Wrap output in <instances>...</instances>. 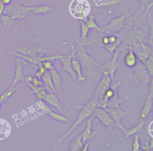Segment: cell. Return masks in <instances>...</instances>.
<instances>
[{
	"mask_svg": "<svg viewBox=\"0 0 153 151\" xmlns=\"http://www.w3.org/2000/svg\"><path fill=\"white\" fill-rule=\"evenodd\" d=\"M97 101H98V95H97V92L95 91L94 94L93 95L92 98L87 103H86L84 106H79V107H80L79 113L76 120L75 121L74 123L72 124V125L69 128V130L66 132H65V134L62 137H60L58 140V141L53 146V147H56V146H57L77 127H78L81 124H82L84 120L87 119L88 117H90L92 115L94 109L97 106Z\"/></svg>",
	"mask_w": 153,
	"mask_h": 151,
	"instance_id": "1",
	"label": "cell"
},
{
	"mask_svg": "<svg viewBox=\"0 0 153 151\" xmlns=\"http://www.w3.org/2000/svg\"><path fill=\"white\" fill-rule=\"evenodd\" d=\"M121 102V100L118 95L117 91H116L114 95L107 101L106 106L104 109L109 113L113 119L115 121L117 127L122 130L124 127L121 123V120L125 115V112L120 108Z\"/></svg>",
	"mask_w": 153,
	"mask_h": 151,
	"instance_id": "2",
	"label": "cell"
},
{
	"mask_svg": "<svg viewBox=\"0 0 153 151\" xmlns=\"http://www.w3.org/2000/svg\"><path fill=\"white\" fill-rule=\"evenodd\" d=\"M4 14L9 15L14 20L23 19L33 14V6L25 5L16 2H12L5 6Z\"/></svg>",
	"mask_w": 153,
	"mask_h": 151,
	"instance_id": "3",
	"label": "cell"
},
{
	"mask_svg": "<svg viewBox=\"0 0 153 151\" xmlns=\"http://www.w3.org/2000/svg\"><path fill=\"white\" fill-rule=\"evenodd\" d=\"M128 14V10L126 9L124 14L119 17L112 19L107 25L102 27L101 29L103 30L104 33H115L120 31L126 27L125 25V21Z\"/></svg>",
	"mask_w": 153,
	"mask_h": 151,
	"instance_id": "4",
	"label": "cell"
},
{
	"mask_svg": "<svg viewBox=\"0 0 153 151\" xmlns=\"http://www.w3.org/2000/svg\"><path fill=\"white\" fill-rule=\"evenodd\" d=\"M92 115L96 117L109 131H111L112 127H117L115 121L104 108L96 106L93 111Z\"/></svg>",
	"mask_w": 153,
	"mask_h": 151,
	"instance_id": "5",
	"label": "cell"
},
{
	"mask_svg": "<svg viewBox=\"0 0 153 151\" xmlns=\"http://www.w3.org/2000/svg\"><path fill=\"white\" fill-rule=\"evenodd\" d=\"M118 49L115 50V53H113L114 56L112 58H109V60L105 62L103 65L99 66V70L102 72L105 71L110 76L112 82H114V75L115 72L116 70L118 68L120 65V62L121 60L122 57L120 58V60H118Z\"/></svg>",
	"mask_w": 153,
	"mask_h": 151,
	"instance_id": "6",
	"label": "cell"
},
{
	"mask_svg": "<svg viewBox=\"0 0 153 151\" xmlns=\"http://www.w3.org/2000/svg\"><path fill=\"white\" fill-rule=\"evenodd\" d=\"M132 48L136 56L137 57L138 60L144 63L150 54L152 53V49L148 45L144 44L142 41L136 42L133 41L132 42Z\"/></svg>",
	"mask_w": 153,
	"mask_h": 151,
	"instance_id": "7",
	"label": "cell"
},
{
	"mask_svg": "<svg viewBox=\"0 0 153 151\" xmlns=\"http://www.w3.org/2000/svg\"><path fill=\"white\" fill-rule=\"evenodd\" d=\"M38 108L44 114L47 115L49 116L51 119H53L54 121H58V122H68L69 121V119L59 113L55 112L53 111L47 103H46L43 100H40L38 101V103L36 104Z\"/></svg>",
	"mask_w": 153,
	"mask_h": 151,
	"instance_id": "8",
	"label": "cell"
},
{
	"mask_svg": "<svg viewBox=\"0 0 153 151\" xmlns=\"http://www.w3.org/2000/svg\"><path fill=\"white\" fill-rule=\"evenodd\" d=\"M102 73H103L102 77L95 90L98 95V101L97 103V106L98 107L100 106V104L102 103L104 93L108 88L110 87L112 82L111 77L106 72L103 71L102 72Z\"/></svg>",
	"mask_w": 153,
	"mask_h": 151,
	"instance_id": "9",
	"label": "cell"
},
{
	"mask_svg": "<svg viewBox=\"0 0 153 151\" xmlns=\"http://www.w3.org/2000/svg\"><path fill=\"white\" fill-rule=\"evenodd\" d=\"M15 59V72L13 81L11 83V85H14L20 81L25 82V75L23 70V66L26 64L27 62L23 58L19 57H14Z\"/></svg>",
	"mask_w": 153,
	"mask_h": 151,
	"instance_id": "10",
	"label": "cell"
},
{
	"mask_svg": "<svg viewBox=\"0 0 153 151\" xmlns=\"http://www.w3.org/2000/svg\"><path fill=\"white\" fill-rule=\"evenodd\" d=\"M71 53H72V59H71V64L72 68L73 70L76 75L77 81L79 82H83L85 80V78L82 75V66L80 62L79 59L76 56L75 52L76 50L74 45L71 46Z\"/></svg>",
	"mask_w": 153,
	"mask_h": 151,
	"instance_id": "11",
	"label": "cell"
},
{
	"mask_svg": "<svg viewBox=\"0 0 153 151\" xmlns=\"http://www.w3.org/2000/svg\"><path fill=\"white\" fill-rule=\"evenodd\" d=\"M153 89H152V77L151 79L150 82V87L149 89V93L146 100V101L143 105V107L141 111L140 114V119L145 120V118L148 116L149 114L152 107V95H153Z\"/></svg>",
	"mask_w": 153,
	"mask_h": 151,
	"instance_id": "12",
	"label": "cell"
},
{
	"mask_svg": "<svg viewBox=\"0 0 153 151\" xmlns=\"http://www.w3.org/2000/svg\"><path fill=\"white\" fill-rule=\"evenodd\" d=\"M71 59H72V53L69 55H64L63 57L59 58L58 60L62 63V71L63 72H65L68 73L71 76L72 78L74 80H76V75L72 68Z\"/></svg>",
	"mask_w": 153,
	"mask_h": 151,
	"instance_id": "13",
	"label": "cell"
},
{
	"mask_svg": "<svg viewBox=\"0 0 153 151\" xmlns=\"http://www.w3.org/2000/svg\"><path fill=\"white\" fill-rule=\"evenodd\" d=\"M94 118V117L92 115L88 118L86 126L84 129V130L82 131V132L80 134V135H81L82 141L83 142V143H85L88 140H90L93 137V136L94 135V134H95V132H94L93 134L92 133V128H93L92 122Z\"/></svg>",
	"mask_w": 153,
	"mask_h": 151,
	"instance_id": "14",
	"label": "cell"
},
{
	"mask_svg": "<svg viewBox=\"0 0 153 151\" xmlns=\"http://www.w3.org/2000/svg\"><path fill=\"white\" fill-rule=\"evenodd\" d=\"M124 62L126 65V66H127L128 67H134L137 62V57L134 54V51H133L132 39L130 36V41H129L128 51L124 57Z\"/></svg>",
	"mask_w": 153,
	"mask_h": 151,
	"instance_id": "15",
	"label": "cell"
},
{
	"mask_svg": "<svg viewBox=\"0 0 153 151\" xmlns=\"http://www.w3.org/2000/svg\"><path fill=\"white\" fill-rule=\"evenodd\" d=\"M46 103L55 107L59 112L62 111V104L60 101L57 93H47L43 100Z\"/></svg>",
	"mask_w": 153,
	"mask_h": 151,
	"instance_id": "16",
	"label": "cell"
},
{
	"mask_svg": "<svg viewBox=\"0 0 153 151\" xmlns=\"http://www.w3.org/2000/svg\"><path fill=\"white\" fill-rule=\"evenodd\" d=\"M41 80L45 91L47 93H56V90L53 83L51 73L49 70H46L41 77Z\"/></svg>",
	"mask_w": 153,
	"mask_h": 151,
	"instance_id": "17",
	"label": "cell"
},
{
	"mask_svg": "<svg viewBox=\"0 0 153 151\" xmlns=\"http://www.w3.org/2000/svg\"><path fill=\"white\" fill-rule=\"evenodd\" d=\"M49 71L51 73V79H52L53 83L54 84L56 93H60L62 89V81L61 76L54 66L52 69H51Z\"/></svg>",
	"mask_w": 153,
	"mask_h": 151,
	"instance_id": "18",
	"label": "cell"
},
{
	"mask_svg": "<svg viewBox=\"0 0 153 151\" xmlns=\"http://www.w3.org/2000/svg\"><path fill=\"white\" fill-rule=\"evenodd\" d=\"M21 85L22 84L20 82H18L14 85H11L8 89L0 95V103L3 104L7 102L15 91L21 86Z\"/></svg>",
	"mask_w": 153,
	"mask_h": 151,
	"instance_id": "19",
	"label": "cell"
},
{
	"mask_svg": "<svg viewBox=\"0 0 153 151\" xmlns=\"http://www.w3.org/2000/svg\"><path fill=\"white\" fill-rule=\"evenodd\" d=\"M144 125H145L144 120L140 119L139 123L134 127H133L128 130H126L124 128H123L121 130V131L124 134V140H126L128 137L133 135L137 134V132H140L142 130V129L143 128V127H144Z\"/></svg>",
	"mask_w": 153,
	"mask_h": 151,
	"instance_id": "20",
	"label": "cell"
},
{
	"mask_svg": "<svg viewBox=\"0 0 153 151\" xmlns=\"http://www.w3.org/2000/svg\"><path fill=\"white\" fill-rule=\"evenodd\" d=\"M83 144L84 143L82 141L81 135L79 134L74 137V138L71 142L68 150L69 151H81L83 146Z\"/></svg>",
	"mask_w": 153,
	"mask_h": 151,
	"instance_id": "21",
	"label": "cell"
},
{
	"mask_svg": "<svg viewBox=\"0 0 153 151\" xmlns=\"http://www.w3.org/2000/svg\"><path fill=\"white\" fill-rule=\"evenodd\" d=\"M140 2L139 8L136 13V15H137L142 11L145 10L144 16H146L147 13L151 10L153 5V0H139Z\"/></svg>",
	"mask_w": 153,
	"mask_h": 151,
	"instance_id": "22",
	"label": "cell"
},
{
	"mask_svg": "<svg viewBox=\"0 0 153 151\" xmlns=\"http://www.w3.org/2000/svg\"><path fill=\"white\" fill-rule=\"evenodd\" d=\"M85 23L86 24V25L87 26V27H88V29H95L97 31L99 32H104L103 30L101 29V27H100L98 24H97L96 20H95V17L93 14H91L88 16V17H87V20L85 21Z\"/></svg>",
	"mask_w": 153,
	"mask_h": 151,
	"instance_id": "23",
	"label": "cell"
},
{
	"mask_svg": "<svg viewBox=\"0 0 153 151\" xmlns=\"http://www.w3.org/2000/svg\"><path fill=\"white\" fill-rule=\"evenodd\" d=\"M53 8L49 5L33 6V14H45L53 10Z\"/></svg>",
	"mask_w": 153,
	"mask_h": 151,
	"instance_id": "24",
	"label": "cell"
},
{
	"mask_svg": "<svg viewBox=\"0 0 153 151\" xmlns=\"http://www.w3.org/2000/svg\"><path fill=\"white\" fill-rule=\"evenodd\" d=\"M80 23V32H81V36L79 39L83 42H86L87 39V36L90 29L86 25L84 21L82 20H79Z\"/></svg>",
	"mask_w": 153,
	"mask_h": 151,
	"instance_id": "25",
	"label": "cell"
},
{
	"mask_svg": "<svg viewBox=\"0 0 153 151\" xmlns=\"http://www.w3.org/2000/svg\"><path fill=\"white\" fill-rule=\"evenodd\" d=\"M0 21L4 27H8L13 24L15 20L13 19L9 15L3 13L0 18Z\"/></svg>",
	"mask_w": 153,
	"mask_h": 151,
	"instance_id": "26",
	"label": "cell"
},
{
	"mask_svg": "<svg viewBox=\"0 0 153 151\" xmlns=\"http://www.w3.org/2000/svg\"><path fill=\"white\" fill-rule=\"evenodd\" d=\"M152 63H153L152 55L151 54L149 55V56L148 57V58L146 60V61L143 63L145 67L148 71V73H149V75H150L151 77H152V72H153Z\"/></svg>",
	"mask_w": 153,
	"mask_h": 151,
	"instance_id": "27",
	"label": "cell"
},
{
	"mask_svg": "<svg viewBox=\"0 0 153 151\" xmlns=\"http://www.w3.org/2000/svg\"><path fill=\"white\" fill-rule=\"evenodd\" d=\"M134 135V138L133 141L131 144V150L132 151H139L140 150V144L139 142V136L137 134L133 135Z\"/></svg>",
	"mask_w": 153,
	"mask_h": 151,
	"instance_id": "28",
	"label": "cell"
},
{
	"mask_svg": "<svg viewBox=\"0 0 153 151\" xmlns=\"http://www.w3.org/2000/svg\"><path fill=\"white\" fill-rule=\"evenodd\" d=\"M45 70H46V69L42 66L41 63L39 64L38 70L36 71V72L35 73V76L39 79H41V77Z\"/></svg>",
	"mask_w": 153,
	"mask_h": 151,
	"instance_id": "29",
	"label": "cell"
},
{
	"mask_svg": "<svg viewBox=\"0 0 153 151\" xmlns=\"http://www.w3.org/2000/svg\"><path fill=\"white\" fill-rule=\"evenodd\" d=\"M53 61L52 60H45L41 62V64L46 70H50L51 69H52L54 66Z\"/></svg>",
	"mask_w": 153,
	"mask_h": 151,
	"instance_id": "30",
	"label": "cell"
},
{
	"mask_svg": "<svg viewBox=\"0 0 153 151\" xmlns=\"http://www.w3.org/2000/svg\"><path fill=\"white\" fill-rule=\"evenodd\" d=\"M30 82L35 87H38V86H42V85H44L42 80L38 79L35 76H33L32 79H31V81Z\"/></svg>",
	"mask_w": 153,
	"mask_h": 151,
	"instance_id": "31",
	"label": "cell"
},
{
	"mask_svg": "<svg viewBox=\"0 0 153 151\" xmlns=\"http://www.w3.org/2000/svg\"><path fill=\"white\" fill-rule=\"evenodd\" d=\"M90 140H88V141H86L85 143H84L81 151H88V147L90 146Z\"/></svg>",
	"mask_w": 153,
	"mask_h": 151,
	"instance_id": "32",
	"label": "cell"
},
{
	"mask_svg": "<svg viewBox=\"0 0 153 151\" xmlns=\"http://www.w3.org/2000/svg\"><path fill=\"white\" fill-rule=\"evenodd\" d=\"M140 149H141L142 150H145V151H149V150H151L150 146H149V141H147L145 145L140 146Z\"/></svg>",
	"mask_w": 153,
	"mask_h": 151,
	"instance_id": "33",
	"label": "cell"
},
{
	"mask_svg": "<svg viewBox=\"0 0 153 151\" xmlns=\"http://www.w3.org/2000/svg\"><path fill=\"white\" fill-rule=\"evenodd\" d=\"M5 5L2 2V1L0 0V18L1 17V16L3 14L4 11L5 10Z\"/></svg>",
	"mask_w": 153,
	"mask_h": 151,
	"instance_id": "34",
	"label": "cell"
},
{
	"mask_svg": "<svg viewBox=\"0 0 153 151\" xmlns=\"http://www.w3.org/2000/svg\"><path fill=\"white\" fill-rule=\"evenodd\" d=\"M2 1V2L5 5H10L12 2H13V0H1Z\"/></svg>",
	"mask_w": 153,
	"mask_h": 151,
	"instance_id": "35",
	"label": "cell"
},
{
	"mask_svg": "<svg viewBox=\"0 0 153 151\" xmlns=\"http://www.w3.org/2000/svg\"><path fill=\"white\" fill-rule=\"evenodd\" d=\"M149 146H150V149L151 150H152V146H153V139H152V137H151V139L149 141Z\"/></svg>",
	"mask_w": 153,
	"mask_h": 151,
	"instance_id": "36",
	"label": "cell"
},
{
	"mask_svg": "<svg viewBox=\"0 0 153 151\" xmlns=\"http://www.w3.org/2000/svg\"><path fill=\"white\" fill-rule=\"evenodd\" d=\"M1 107H2V104H1V103H0V110H1Z\"/></svg>",
	"mask_w": 153,
	"mask_h": 151,
	"instance_id": "37",
	"label": "cell"
}]
</instances>
